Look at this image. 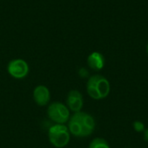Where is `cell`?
Instances as JSON below:
<instances>
[{"instance_id": "cell-3", "label": "cell", "mask_w": 148, "mask_h": 148, "mask_svg": "<svg viewBox=\"0 0 148 148\" xmlns=\"http://www.w3.org/2000/svg\"><path fill=\"white\" fill-rule=\"evenodd\" d=\"M49 140L57 148L66 147L70 140V133L68 127L63 124H56L49 129Z\"/></svg>"}, {"instance_id": "cell-11", "label": "cell", "mask_w": 148, "mask_h": 148, "mask_svg": "<svg viewBox=\"0 0 148 148\" xmlns=\"http://www.w3.org/2000/svg\"><path fill=\"white\" fill-rule=\"evenodd\" d=\"M79 75H80L82 77H87L88 75V70H86L84 68H82V69H81L79 70Z\"/></svg>"}, {"instance_id": "cell-13", "label": "cell", "mask_w": 148, "mask_h": 148, "mask_svg": "<svg viewBox=\"0 0 148 148\" xmlns=\"http://www.w3.org/2000/svg\"><path fill=\"white\" fill-rule=\"evenodd\" d=\"M147 54H148V43H147Z\"/></svg>"}, {"instance_id": "cell-4", "label": "cell", "mask_w": 148, "mask_h": 148, "mask_svg": "<svg viewBox=\"0 0 148 148\" xmlns=\"http://www.w3.org/2000/svg\"><path fill=\"white\" fill-rule=\"evenodd\" d=\"M47 114L49 118L56 124H64L70 118L69 109L61 102L50 104L47 109Z\"/></svg>"}, {"instance_id": "cell-8", "label": "cell", "mask_w": 148, "mask_h": 148, "mask_svg": "<svg viewBox=\"0 0 148 148\" xmlns=\"http://www.w3.org/2000/svg\"><path fill=\"white\" fill-rule=\"evenodd\" d=\"M87 62L88 67L95 71L101 70L105 65V58L102 54L100 52L95 51L91 53L87 59Z\"/></svg>"}, {"instance_id": "cell-9", "label": "cell", "mask_w": 148, "mask_h": 148, "mask_svg": "<svg viewBox=\"0 0 148 148\" xmlns=\"http://www.w3.org/2000/svg\"><path fill=\"white\" fill-rule=\"evenodd\" d=\"M88 148H110V146L106 140L102 138H95L90 142Z\"/></svg>"}, {"instance_id": "cell-5", "label": "cell", "mask_w": 148, "mask_h": 148, "mask_svg": "<svg viewBox=\"0 0 148 148\" xmlns=\"http://www.w3.org/2000/svg\"><path fill=\"white\" fill-rule=\"evenodd\" d=\"M7 71L10 75L15 79H23L28 75L29 68L26 61L23 59H14L8 63Z\"/></svg>"}, {"instance_id": "cell-2", "label": "cell", "mask_w": 148, "mask_h": 148, "mask_svg": "<svg viewBox=\"0 0 148 148\" xmlns=\"http://www.w3.org/2000/svg\"><path fill=\"white\" fill-rule=\"evenodd\" d=\"M87 93L94 100H102L110 93V82L101 75H94L87 82Z\"/></svg>"}, {"instance_id": "cell-7", "label": "cell", "mask_w": 148, "mask_h": 148, "mask_svg": "<svg viewBox=\"0 0 148 148\" xmlns=\"http://www.w3.org/2000/svg\"><path fill=\"white\" fill-rule=\"evenodd\" d=\"M33 98L35 102L39 106H46L50 100V92L44 85H38L33 91Z\"/></svg>"}, {"instance_id": "cell-12", "label": "cell", "mask_w": 148, "mask_h": 148, "mask_svg": "<svg viewBox=\"0 0 148 148\" xmlns=\"http://www.w3.org/2000/svg\"><path fill=\"white\" fill-rule=\"evenodd\" d=\"M143 139L145 141L148 142V128H147L144 132H143Z\"/></svg>"}, {"instance_id": "cell-10", "label": "cell", "mask_w": 148, "mask_h": 148, "mask_svg": "<svg viewBox=\"0 0 148 148\" xmlns=\"http://www.w3.org/2000/svg\"><path fill=\"white\" fill-rule=\"evenodd\" d=\"M133 127H134V129L137 133H143L146 130L145 124L142 121H135L133 123Z\"/></svg>"}, {"instance_id": "cell-6", "label": "cell", "mask_w": 148, "mask_h": 148, "mask_svg": "<svg viewBox=\"0 0 148 148\" xmlns=\"http://www.w3.org/2000/svg\"><path fill=\"white\" fill-rule=\"evenodd\" d=\"M83 96L78 90H71L67 96V107L74 113L80 112L83 107Z\"/></svg>"}, {"instance_id": "cell-1", "label": "cell", "mask_w": 148, "mask_h": 148, "mask_svg": "<svg viewBox=\"0 0 148 148\" xmlns=\"http://www.w3.org/2000/svg\"><path fill=\"white\" fill-rule=\"evenodd\" d=\"M68 128L70 134H73L75 137H88L95 131V121L91 114L80 111L75 113L69 118Z\"/></svg>"}]
</instances>
